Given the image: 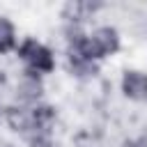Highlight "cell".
<instances>
[{"instance_id":"obj_1","label":"cell","mask_w":147,"mask_h":147,"mask_svg":"<svg viewBox=\"0 0 147 147\" xmlns=\"http://www.w3.org/2000/svg\"><path fill=\"white\" fill-rule=\"evenodd\" d=\"M16 60L21 62V69H28L39 76H51L57 69V55L55 51L44 44L39 37H23L16 48Z\"/></svg>"},{"instance_id":"obj_6","label":"cell","mask_w":147,"mask_h":147,"mask_svg":"<svg viewBox=\"0 0 147 147\" xmlns=\"http://www.w3.org/2000/svg\"><path fill=\"white\" fill-rule=\"evenodd\" d=\"M119 147H133V140H124V142H122Z\"/></svg>"},{"instance_id":"obj_7","label":"cell","mask_w":147,"mask_h":147,"mask_svg":"<svg viewBox=\"0 0 147 147\" xmlns=\"http://www.w3.org/2000/svg\"><path fill=\"white\" fill-rule=\"evenodd\" d=\"M0 124H2V106H0Z\"/></svg>"},{"instance_id":"obj_2","label":"cell","mask_w":147,"mask_h":147,"mask_svg":"<svg viewBox=\"0 0 147 147\" xmlns=\"http://www.w3.org/2000/svg\"><path fill=\"white\" fill-rule=\"evenodd\" d=\"M9 92H11V101L9 103H21V106H37L44 101L46 96V78L39 76V74H32L28 69H21L11 85H9Z\"/></svg>"},{"instance_id":"obj_4","label":"cell","mask_w":147,"mask_h":147,"mask_svg":"<svg viewBox=\"0 0 147 147\" xmlns=\"http://www.w3.org/2000/svg\"><path fill=\"white\" fill-rule=\"evenodd\" d=\"M18 28L11 21V16L0 14V55H9L16 53L18 48Z\"/></svg>"},{"instance_id":"obj_5","label":"cell","mask_w":147,"mask_h":147,"mask_svg":"<svg viewBox=\"0 0 147 147\" xmlns=\"http://www.w3.org/2000/svg\"><path fill=\"white\" fill-rule=\"evenodd\" d=\"M131 140H133V147H147V133H140Z\"/></svg>"},{"instance_id":"obj_3","label":"cell","mask_w":147,"mask_h":147,"mask_svg":"<svg viewBox=\"0 0 147 147\" xmlns=\"http://www.w3.org/2000/svg\"><path fill=\"white\" fill-rule=\"evenodd\" d=\"M119 92L126 101L145 103L147 101V69L140 67H126L119 74Z\"/></svg>"},{"instance_id":"obj_8","label":"cell","mask_w":147,"mask_h":147,"mask_svg":"<svg viewBox=\"0 0 147 147\" xmlns=\"http://www.w3.org/2000/svg\"><path fill=\"white\" fill-rule=\"evenodd\" d=\"M5 147H11V145H5Z\"/></svg>"}]
</instances>
